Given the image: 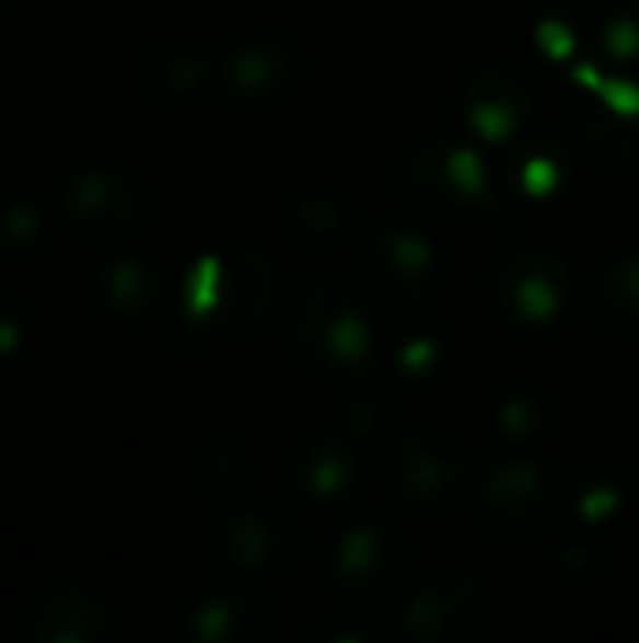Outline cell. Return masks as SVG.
Wrapping results in <instances>:
<instances>
[{"mask_svg":"<svg viewBox=\"0 0 639 643\" xmlns=\"http://www.w3.org/2000/svg\"><path fill=\"white\" fill-rule=\"evenodd\" d=\"M109 610L88 587H65L49 595L34 613V636L57 643H91L106 632Z\"/></svg>","mask_w":639,"mask_h":643,"instance_id":"6da1fadb","label":"cell"},{"mask_svg":"<svg viewBox=\"0 0 639 643\" xmlns=\"http://www.w3.org/2000/svg\"><path fill=\"white\" fill-rule=\"evenodd\" d=\"M68 207L75 215V226L91 238H117L136 219L140 196L136 188L120 185L117 177H88L68 193Z\"/></svg>","mask_w":639,"mask_h":643,"instance_id":"7a4b0ae2","label":"cell"},{"mask_svg":"<svg viewBox=\"0 0 639 643\" xmlns=\"http://www.w3.org/2000/svg\"><path fill=\"white\" fill-rule=\"evenodd\" d=\"M553 185H557V162L549 159H531L523 170V193L531 196H549Z\"/></svg>","mask_w":639,"mask_h":643,"instance_id":"3957f363","label":"cell"}]
</instances>
